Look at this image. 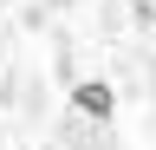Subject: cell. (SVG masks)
I'll return each instance as SVG.
<instances>
[{"label": "cell", "instance_id": "obj_1", "mask_svg": "<svg viewBox=\"0 0 156 150\" xmlns=\"http://www.w3.org/2000/svg\"><path fill=\"white\" fill-rule=\"evenodd\" d=\"M72 104L85 111V118H98V124H104L111 111H117V91H111L104 79H78V91H72Z\"/></svg>", "mask_w": 156, "mask_h": 150}]
</instances>
